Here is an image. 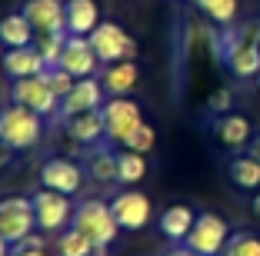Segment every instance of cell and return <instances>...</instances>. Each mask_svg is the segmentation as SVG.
Here are the masks:
<instances>
[{
	"label": "cell",
	"instance_id": "cell-1",
	"mask_svg": "<svg viewBox=\"0 0 260 256\" xmlns=\"http://www.w3.org/2000/svg\"><path fill=\"white\" fill-rule=\"evenodd\" d=\"M70 226H74L77 233H84L97 249H107L110 243L117 240V230H120L117 220H114L110 203H104V200H87V203H80L74 210Z\"/></svg>",
	"mask_w": 260,
	"mask_h": 256
},
{
	"label": "cell",
	"instance_id": "cell-2",
	"mask_svg": "<svg viewBox=\"0 0 260 256\" xmlns=\"http://www.w3.org/2000/svg\"><path fill=\"white\" fill-rule=\"evenodd\" d=\"M44 133V117L27 106L14 103L7 110H0V147L7 150H27L34 147Z\"/></svg>",
	"mask_w": 260,
	"mask_h": 256
},
{
	"label": "cell",
	"instance_id": "cell-3",
	"mask_svg": "<svg viewBox=\"0 0 260 256\" xmlns=\"http://www.w3.org/2000/svg\"><path fill=\"white\" fill-rule=\"evenodd\" d=\"M87 40H90L93 53L100 57V63H120V60H134L137 57V40L114 20H100V27Z\"/></svg>",
	"mask_w": 260,
	"mask_h": 256
},
{
	"label": "cell",
	"instance_id": "cell-4",
	"mask_svg": "<svg viewBox=\"0 0 260 256\" xmlns=\"http://www.w3.org/2000/svg\"><path fill=\"white\" fill-rule=\"evenodd\" d=\"M34 226H37L34 200H27V196H7V200H0V236L10 246L27 240L34 233Z\"/></svg>",
	"mask_w": 260,
	"mask_h": 256
},
{
	"label": "cell",
	"instance_id": "cell-5",
	"mask_svg": "<svg viewBox=\"0 0 260 256\" xmlns=\"http://www.w3.org/2000/svg\"><path fill=\"white\" fill-rule=\"evenodd\" d=\"M227 240H230L227 220L217 216V213H197L193 230H190V236H187L184 243L200 256H220L223 246H227Z\"/></svg>",
	"mask_w": 260,
	"mask_h": 256
},
{
	"label": "cell",
	"instance_id": "cell-6",
	"mask_svg": "<svg viewBox=\"0 0 260 256\" xmlns=\"http://www.w3.org/2000/svg\"><path fill=\"white\" fill-rule=\"evenodd\" d=\"M44 74H47V70H44ZM44 74L14 80V87H10V100L20 103V106H27V110H34V113H40V117H54L57 106H60V97L50 90V83H47Z\"/></svg>",
	"mask_w": 260,
	"mask_h": 256
},
{
	"label": "cell",
	"instance_id": "cell-7",
	"mask_svg": "<svg viewBox=\"0 0 260 256\" xmlns=\"http://www.w3.org/2000/svg\"><path fill=\"white\" fill-rule=\"evenodd\" d=\"M100 110H104L107 140H114V143H120V147H123V140H127L140 123H147L144 113H140V103H137V100H130V97H110Z\"/></svg>",
	"mask_w": 260,
	"mask_h": 256
},
{
	"label": "cell",
	"instance_id": "cell-8",
	"mask_svg": "<svg viewBox=\"0 0 260 256\" xmlns=\"http://www.w3.org/2000/svg\"><path fill=\"white\" fill-rule=\"evenodd\" d=\"M34 216H37L40 230H63L74 220V206H70V196L57 193V190H37L34 193Z\"/></svg>",
	"mask_w": 260,
	"mask_h": 256
},
{
	"label": "cell",
	"instance_id": "cell-9",
	"mask_svg": "<svg viewBox=\"0 0 260 256\" xmlns=\"http://www.w3.org/2000/svg\"><path fill=\"white\" fill-rule=\"evenodd\" d=\"M110 210H114V220L120 230H144L150 223V200L140 190H123L110 200Z\"/></svg>",
	"mask_w": 260,
	"mask_h": 256
},
{
	"label": "cell",
	"instance_id": "cell-10",
	"mask_svg": "<svg viewBox=\"0 0 260 256\" xmlns=\"http://www.w3.org/2000/svg\"><path fill=\"white\" fill-rule=\"evenodd\" d=\"M67 0H27L20 14L30 20L37 33H67Z\"/></svg>",
	"mask_w": 260,
	"mask_h": 256
},
{
	"label": "cell",
	"instance_id": "cell-11",
	"mask_svg": "<svg viewBox=\"0 0 260 256\" xmlns=\"http://www.w3.org/2000/svg\"><path fill=\"white\" fill-rule=\"evenodd\" d=\"M97 63H100V57L93 53L90 40H87V37H67V44H63V50H60V63H57V67H63L67 74H74L77 80H84V77L97 74Z\"/></svg>",
	"mask_w": 260,
	"mask_h": 256
},
{
	"label": "cell",
	"instance_id": "cell-12",
	"mask_svg": "<svg viewBox=\"0 0 260 256\" xmlns=\"http://www.w3.org/2000/svg\"><path fill=\"white\" fill-rule=\"evenodd\" d=\"M104 80H93V77H84V80L74 83V90L60 100V117H74V113H87V110H100L104 106Z\"/></svg>",
	"mask_w": 260,
	"mask_h": 256
},
{
	"label": "cell",
	"instance_id": "cell-13",
	"mask_svg": "<svg viewBox=\"0 0 260 256\" xmlns=\"http://www.w3.org/2000/svg\"><path fill=\"white\" fill-rule=\"evenodd\" d=\"M40 183H44L47 190H57V193L63 196H74L77 190H80V183H84V170L74 163V160H47L44 170H40Z\"/></svg>",
	"mask_w": 260,
	"mask_h": 256
},
{
	"label": "cell",
	"instance_id": "cell-14",
	"mask_svg": "<svg viewBox=\"0 0 260 256\" xmlns=\"http://www.w3.org/2000/svg\"><path fill=\"white\" fill-rule=\"evenodd\" d=\"M63 127L74 136L77 143L84 147H97L100 140H107V127H104V110H87V113H74L63 117Z\"/></svg>",
	"mask_w": 260,
	"mask_h": 256
},
{
	"label": "cell",
	"instance_id": "cell-15",
	"mask_svg": "<svg viewBox=\"0 0 260 256\" xmlns=\"http://www.w3.org/2000/svg\"><path fill=\"white\" fill-rule=\"evenodd\" d=\"M67 33L70 37H90L100 27V7L97 0H67Z\"/></svg>",
	"mask_w": 260,
	"mask_h": 256
},
{
	"label": "cell",
	"instance_id": "cell-16",
	"mask_svg": "<svg viewBox=\"0 0 260 256\" xmlns=\"http://www.w3.org/2000/svg\"><path fill=\"white\" fill-rule=\"evenodd\" d=\"M4 74L7 77H14V80H23V77H37V74H44L47 70V63H44V57L37 53V47H17V50H7L4 53Z\"/></svg>",
	"mask_w": 260,
	"mask_h": 256
},
{
	"label": "cell",
	"instance_id": "cell-17",
	"mask_svg": "<svg viewBox=\"0 0 260 256\" xmlns=\"http://www.w3.org/2000/svg\"><path fill=\"white\" fill-rule=\"evenodd\" d=\"M214 133H217V140H220L223 147H230V150H244V147L253 140V127H250V120H247L244 113H223L220 120L214 123Z\"/></svg>",
	"mask_w": 260,
	"mask_h": 256
},
{
	"label": "cell",
	"instance_id": "cell-18",
	"mask_svg": "<svg viewBox=\"0 0 260 256\" xmlns=\"http://www.w3.org/2000/svg\"><path fill=\"white\" fill-rule=\"evenodd\" d=\"M104 90L110 93V97H127L134 87H137L140 80V70L134 60H120V63H107V70H104Z\"/></svg>",
	"mask_w": 260,
	"mask_h": 256
},
{
	"label": "cell",
	"instance_id": "cell-19",
	"mask_svg": "<svg viewBox=\"0 0 260 256\" xmlns=\"http://www.w3.org/2000/svg\"><path fill=\"white\" fill-rule=\"evenodd\" d=\"M193 220H197V213H193L190 206L174 203V206H167V210L160 213V233L167 236V240H174V243H184L187 236H190V230H193Z\"/></svg>",
	"mask_w": 260,
	"mask_h": 256
},
{
	"label": "cell",
	"instance_id": "cell-20",
	"mask_svg": "<svg viewBox=\"0 0 260 256\" xmlns=\"http://www.w3.org/2000/svg\"><path fill=\"white\" fill-rule=\"evenodd\" d=\"M37 40V30L23 14H7L0 20V47L4 50H17V47H30Z\"/></svg>",
	"mask_w": 260,
	"mask_h": 256
},
{
	"label": "cell",
	"instance_id": "cell-21",
	"mask_svg": "<svg viewBox=\"0 0 260 256\" xmlns=\"http://www.w3.org/2000/svg\"><path fill=\"white\" fill-rule=\"evenodd\" d=\"M220 57L227 63V70L240 80H250V77L260 74V47H223Z\"/></svg>",
	"mask_w": 260,
	"mask_h": 256
},
{
	"label": "cell",
	"instance_id": "cell-22",
	"mask_svg": "<svg viewBox=\"0 0 260 256\" xmlns=\"http://www.w3.org/2000/svg\"><path fill=\"white\" fill-rule=\"evenodd\" d=\"M227 176L240 190H260V160L253 157H234L227 166Z\"/></svg>",
	"mask_w": 260,
	"mask_h": 256
},
{
	"label": "cell",
	"instance_id": "cell-23",
	"mask_svg": "<svg viewBox=\"0 0 260 256\" xmlns=\"http://www.w3.org/2000/svg\"><path fill=\"white\" fill-rule=\"evenodd\" d=\"M223 47H260V17L230 27V30L220 37V50Z\"/></svg>",
	"mask_w": 260,
	"mask_h": 256
},
{
	"label": "cell",
	"instance_id": "cell-24",
	"mask_svg": "<svg viewBox=\"0 0 260 256\" xmlns=\"http://www.w3.org/2000/svg\"><path fill=\"white\" fill-rule=\"evenodd\" d=\"M144 176H147L144 153H134V150L117 153V180H120V183H140Z\"/></svg>",
	"mask_w": 260,
	"mask_h": 256
},
{
	"label": "cell",
	"instance_id": "cell-25",
	"mask_svg": "<svg viewBox=\"0 0 260 256\" xmlns=\"http://www.w3.org/2000/svg\"><path fill=\"white\" fill-rule=\"evenodd\" d=\"M57 249H60V256H93V253H97V246H93L84 233H77L74 226H67V230L60 233Z\"/></svg>",
	"mask_w": 260,
	"mask_h": 256
},
{
	"label": "cell",
	"instance_id": "cell-26",
	"mask_svg": "<svg viewBox=\"0 0 260 256\" xmlns=\"http://www.w3.org/2000/svg\"><path fill=\"white\" fill-rule=\"evenodd\" d=\"M70 33H37V40H34V47H37V53L44 57L47 67H57L60 63V50L63 44H67Z\"/></svg>",
	"mask_w": 260,
	"mask_h": 256
},
{
	"label": "cell",
	"instance_id": "cell-27",
	"mask_svg": "<svg viewBox=\"0 0 260 256\" xmlns=\"http://www.w3.org/2000/svg\"><path fill=\"white\" fill-rule=\"evenodd\" d=\"M223 256H260V236L250 230H237L223 246Z\"/></svg>",
	"mask_w": 260,
	"mask_h": 256
},
{
	"label": "cell",
	"instance_id": "cell-28",
	"mask_svg": "<svg viewBox=\"0 0 260 256\" xmlns=\"http://www.w3.org/2000/svg\"><path fill=\"white\" fill-rule=\"evenodd\" d=\"M193 4L220 27L234 23V17H237V0H193Z\"/></svg>",
	"mask_w": 260,
	"mask_h": 256
},
{
	"label": "cell",
	"instance_id": "cell-29",
	"mask_svg": "<svg viewBox=\"0 0 260 256\" xmlns=\"http://www.w3.org/2000/svg\"><path fill=\"white\" fill-rule=\"evenodd\" d=\"M90 176L100 180V183H114L117 180V153L100 150L97 157L90 160Z\"/></svg>",
	"mask_w": 260,
	"mask_h": 256
},
{
	"label": "cell",
	"instance_id": "cell-30",
	"mask_svg": "<svg viewBox=\"0 0 260 256\" xmlns=\"http://www.w3.org/2000/svg\"><path fill=\"white\" fill-rule=\"evenodd\" d=\"M153 143H157V130L150 127V123H140L134 133L123 140V150H134V153H150Z\"/></svg>",
	"mask_w": 260,
	"mask_h": 256
},
{
	"label": "cell",
	"instance_id": "cell-31",
	"mask_svg": "<svg viewBox=\"0 0 260 256\" xmlns=\"http://www.w3.org/2000/svg\"><path fill=\"white\" fill-rule=\"evenodd\" d=\"M47 83H50V90H54L57 93V97H67V93L70 90H74V83H77V77L74 74H67V70H63V67H47Z\"/></svg>",
	"mask_w": 260,
	"mask_h": 256
},
{
	"label": "cell",
	"instance_id": "cell-32",
	"mask_svg": "<svg viewBox=\"0 0 260 256\" xmlns=\"http://www.w3.org/2000/svg\"><path fill=\"white\" fill-rule=\"evenodd\" d=\"M230 106H234V93H230V87H217L210 97H207V110L210 113H230Z\"/></svg>",
	"mask_w": 260,
	"mask_h": 256
},
{
	"label": "cell",
	"instance_id": "cell-33",
	"mask_svg": "<svg viewBox=\"0 0 260 256\" xmlns=\"http://www.w3.org/2000/svg\"><path fill=\"white\" fill-rule=\"evenodd\" d=\"M14 256H47L40 246H27V243H20V249H17Z\"/></svg>",
	"mask_w": 260,
	"mask_h": 256
},
{
	"label": "cell",
	"instance_id": "cell-34",
	"mask_svg": "<svg viewBox=\"0 0 260 256\" xmlns=\"http://www.w3.org/2000/svg\"><path fill=\"white\" fill-rule=\"evenodd\" d=\"M167 256H200V253H193V249L187 246V243H180V246H174V249H170Z\"/></svg>",
	"mask_w": 260,
	"mask_h": 256
},
{
	"label": "cell",
	"instance_id": "cell-35",
	"mask_svg": "<svg viewBox=\"0 0 260 256\" xmlns=\"http://www.w3.org/2000/svg\"><path fill=\"white\" fill-rule=\"evenodd\" d=\"M247 157H253V160H260V136H253L250 143H247Z\"/></svg>",
	"mask_w": 260,
	"mask_h": 256
},
{
	"label": "cell",
	"instance_id": "cell-36",
	"mask_svg": "<svg viewBox=\"0 0 260 256\" xmlns=\"http://www.w3.org/2000/svg\"><path fill=\"white\" fill-rule=\"evenodd\" d=\"M250 210H253V213H257V216H260V190H257V193H253V203H250Z\"/></svg>",
	"mask_w": 260,
	"mask_h": 256
},
{
	"label": "cell",
	"instance_id": "cell-37",
	"mask_svg": "<svg viewBox=\"0 0 260 256\" xmlns=\"http://www.w3.org/2000/svg\"><path fill=\"white\" fill-rule=\"evenodd\" d=\"M7 249H10V243L4 240V236H0V256H7Z\"/></svg>",
	"mask_w": 260,
	"mask_h": 256
},
{
	"label": "cell",
	"instance_id": "cell-38",
	"mask_svg": "<svg viewBox=\"0 0 260 256\" xmlns=\"http://www.w3.org/2000/svg\"><path fill=\"white\" fill-rule=\"evenodd\" d=\"M257 87H260V74H257Z\"/></svg>",
	"mask_w": 260,
	"mask_h": 256
},
{
	"label": "cell",
	"instance_id": "cell-39",
	"mask_svg": "<svg viewBox=\"0 0 260 256\" xmlns=\"http://www.w3.org/2000/svg\"><path fill=\"white\" fill-rule=\"evenodd\" d=\"M220 256H223V253H220Z\"/></svg>",
	"mask_w": 260,
	"mask_h": 256
}]
</instances>
